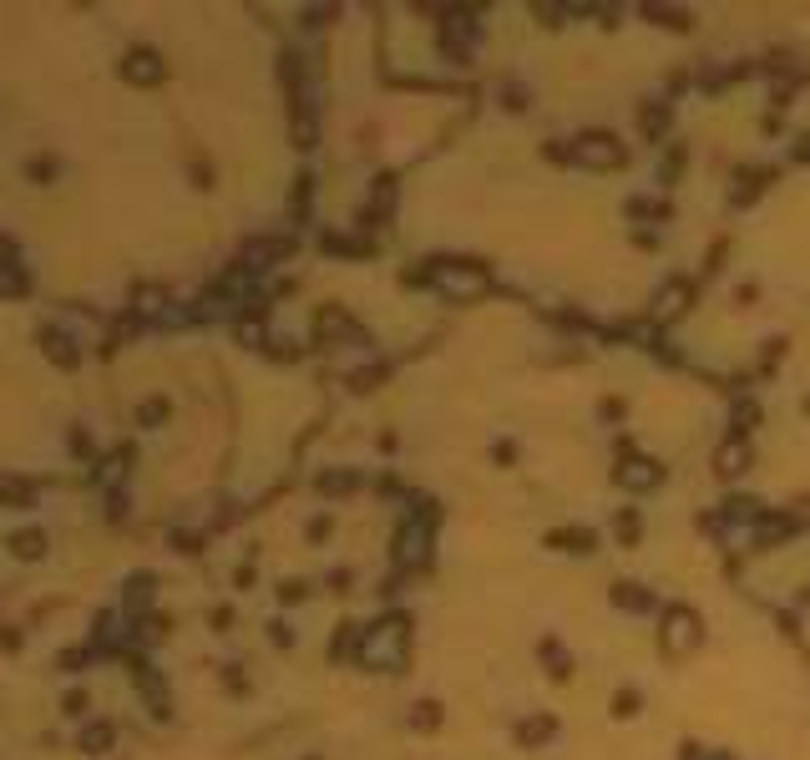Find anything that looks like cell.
<instances>
[{
  "label": "cell",
  "mask_w": 810,
  "mask_h": 760,
  "mask_svg": "<svg viewBox=\"0 0 810 760\" xmlns=\"http://www.w3.org/2000/svg\"><path fill=\"white\" fill-rule=\"evenodd\" d=\"M405 639H411V619L405 614H390V619H380L375 629H365V639H360V664H375V669H400L405 664Z\"/></svg>",
  "instance_id": "cell-1"
},
{
  "label": "cell",
  "mask_w": 810,
  "mask_h": 760,
  "mask_svg": "<svg viewBox=\"0 0 810 760\" xmlns=\"http://www.w3.org/2000/svg\"><path fill=\"white\" fill-rule=\"evenodd\" d=\"M699 614L694 608H684V603H674L669 614H664V629H659V644H664V654H689V649H699Z\"/></svg>",
  "instance_id": "cell-2"
},
{
  "label": "cell",
  "mask_w": 810,
  "mask_h": 760,
  "mask_svg": "<svg viewBox=\"0 0 810 760\" xmlns=\"http://www.w3.org/2000/svg\"><path fill=\"white\" fill-rule=\"evenodd\" d=\"M567 158L583 163V168H623V147H618V137H608V132H583Z\"/></svg>",
  "instance_id": "cell-3"
},
{
  "label": "cell",
  "mask_w": 810,
  "mask_h": 760,
  "mask_svg": "<svg viewBox=\"0 0 810 760\" xmlns=\"http://www.w3.org/2000/svg\"><path fill=\"white\" fill-rule=\"evenodd\" d=\"M431 279H436L446 294H456V299H476V294H486V274H481L476 264H436Z\"/></svg>",
  "instance_id": "cell-4"
},
{
  "label": "cell",
  "mask_w": 810,
  "mask_h": 760,
  "mask_svg": "<svg viewBox=\"0 0 810 760\" xmlns=\"http://www.w3.org/2000/svg\"><path fill=\"white\" fill-rule=\"evenodd\" d=\"M122 76H127L132 87H157L162 76H168V66H162V56H157V51L137 46V51H127V56H122Z\"/></svg>",
  "instance_id": "cell-5"
},
{
  "label": "cell",
  "mask_w": 810,
  "mask_h": 760,
  "mask_svg": "<svg viewBox=\"0 0 810 760\" xmlns=\"http://www.w3.org/2000/svg\"><path fill=\"white\" fill-rule=\"evenodd\" d=\"M289 249H294V239H254V244H243L238 269H243V274H259V269H269V264L289 259Z\"/></svg>",
  "instance_id": "cell-6"
},
{
  "label": "cell",
  "mask_w": 810,
  "mask_h": 760,
  "mask_svg": "<svg viewBox=\"0 0 810 760\" xmlns=\"http://www.w3.org/2000/svg\"><path fill=\"white\" fill-rule=\"evenodd\" d=\"M613 482L628 487V492H648V487H659V482H664V467H654L648 456H628V462L613 467Z\"/></svg>",
  "instance_id": "cell-7"
},
{
  "label": "cell",
  "mask_w": 810,
  "mask_h": 760,
  "mask_svg": "<svg viewBox=\"0 0 810 760\" xmlns=\"http://www.w3.org/2000/svg\"><path fill=\"white\" fill-rule=\"evenodd\" d=\"M689 299H694V284H689V279H669L664 294H659V304H654V320H659V325L679 320V315L689 310Z\"/></svg>",
  "instance_id": "cell-8"
},
{
  "label": "cell",
  "mask_w": 810,
  "mask_h": 760,
  "mask_svg": "<svg viewBox=\"0 0 810 760\" xmlns=\"http://www.w3.org/2000/svg\"><path fill=\"white\" fill-rule=\"evenodd\" d=\"M36 340H41V350H46V355H51V360H56L61 370H71V365H81V345H76V340H71L66 330H56V325H46V330H41Z\"/></svg>",
  "instance_id": "cell-9"
},
{
  "label": "cell",
  "mask_w": 810,
  "mask_h": 760,
  "mask_svg": "<svg viewBox=\"0 0 810 760\" xmlns=\"http://www.w3.org/2000/svg\"><path fill=\"white\" fill-rule=\"evenodd\" d=\"M745 467H750V446H745L740 436L724 441V446L714 451V472H719V477H740Z\"/></svg>",
  "instance_id": "cell-10"
},
{
  "label": "cell",
  "mask_w": 810,
  "mask_h": 760,
  "mask_svg": "<svg viewBox=\"0 0 810 760\" xmlns=\"http://www.w3.org/2000/svg\"><path fill=\"white\" fill-rule=\"evenodd\" d=\"M613 608H628V614H648V608H654V593H643L638 583H613Z\"/></svg>",
  "instance_id": "cell-11"
},
{
  "label": "cell",
  "mask_w": 810,
  "mask_h": 760,
  "mask_svg": "<svg viewBox=\"0 0 810 760\" xmlns=\"http://www.w3.org/2000/svg\"><path fill=\"white\" fill-rule=\"evenodd\" d=\"M395 558H400L405 568H411V563H426V527H416V522L405 527V532H400V553H395Z\"/></svg>",
  "instance_id": "cell-12"
},
{
  "label": "cell",
  "mask_w": 810,
  "mask_h": 760,
  "mask_svg": "<svg viewBox=\"0 0 810 760\" xmlns=\"http://www.w3.org/2000/svg\"><path fill=\"white\" fill-rule=\"evenodd\" d=\"M26 289H31V279H26L21 259H6V264H0V299H21Z\"/></svg>",
  "instance_id": "cell-13"
},
{
  "label": "cell",
  "mask_w": 810,
  "mask_h": 760,
  "mask_svg": "<svg viewBox=\"0 0 810 760\" xmlns=\"http://www.w3.org/2000/svg\"><path fill=\"white\" fill-rule=\"evenodd\" d=\"M11 553H16L21 563H36V558L46 553V532H41V527H26V532H16V538H11Z\"/></svg>",
  "instance_id": "cell-14"
},
{
  "label": "cell",
  "mask_w": 810,
  "mask_h": 760,
  "mask_svg": "<svg viewBox=\"0 0 810 760\" xmlns=\"http://www.w3.org/2000/svg\"><path fill=\"white\" fill-rule=\"evenodd\" d=\"M112 740H117V730L107 725V720H97V725H87V730H81V750H87V755H107L112 750Z\"/></svg>",
  "instance_id": "cell-15"
},
{
  "label": "cell",
  "mask_w": 810,
  "mask_h": 760,
  "mask_svg": "<svg viewBox=\"0 0 810 760\" xmlns=\"http://www.w3.org/2000/svg\"><path fill=\"white\" fill-rule=\"evenodd\" d=\"M552 730H557V725H552L547 715H537V720H522V725H517V740H522V745H542V740H552Z\"/></svg>",
  "instance_id": "cell-16"
},
{
  "label": "cell",
  "mask_w": 810,
  "mask_h": 760,
  "mask_svg": "<svg viewBox=\"0 0 810 760\" xmlns=\"http://www.w3.org/2000/svg\"><path fill=\"white\" fill-rule=\"evenodd\" d=\"M552 543H562L567 553H593V532H588V527H573V532H552Z\"/></svg>",
  "instance_id": "cell-17"
},
{
  "label": "cell",
  "mask_w": 810,
  "mask_h": 760,
  "mask_svg": "<svg viewBox=\"0 0 810 760\" xmlns=\"http://www.w3.org/2000/svg\"><path fill=\"white\" fill-rule=\"evenodd\" d=\"M411 725H416V730H436V725H441V705H436V700H421V705L411 710Z\"/></svg>",
  "instance_id": "cell-18"
},
{
  "label": "cell",
  "mask_w": 810,
  "mask_h": 760,
  "mask_svg": "<svg viewBox=\"0 0 810 760\" xmlns=\"http://www.w3.org/2000/svg\"><path fill=\"white\" fill-rule=\"evenodd\" d=\"M56 168H61L56 158H26V178H31V183H51Z\"/></svg>",
  "instance_id": "cell-19"
},
{
  "label": "cell",
  "mask_w": 810,
  "mask_h": 760,
  "mask_svg": "<svg viewBox=\"0 0 810 760\" xmlns=\"http://www.w3.org/2000/svg\"><path fill=\"white\" fill-rule=\"evenodd\" d=\"M380 380H385V370H380V365H365V370L350 375V391H375Z\"/></svg>",
  "instance_id": "cell-20"
},
{
  "label": "cell",
  "mask_w": 810,
  "mask_h": 760,
  "mask_svg": "<svg viewBox=\"0 0 810 760\" xmlns=\"http://www.w3.org/2000/svg\"><path fill=\"white\" fill-rule=\"evenodd\" d=\"M137 421H142V426H157V421H168V401H157V396H152V401H142Z\"/></svg>",
  "instance_id": "cell-21"
},
{
  "label": "cell",
  "mask_w": 810,
  "mask_h": 760,
  "mask_svg": "<svg viewBox=\"0 0 810 760\" xmlns=\"http://www.w3.org/2000/svg\"><path fill=\"white\" fill-rule=\"evenodd\" d=\"M350 487H355L350 472H324V477H319V492H350Z\"/></svg>",
  "instance_id": "cell-22"
},
{
  "label": "cell",
  "mask_w": 810,
  "mask_h": 760,
  "mask_svg": "<svg viewBox=\"0 0 810 760\" xmlns=\"http://www.w3.org/2000/svg\"><path fill=\"white\" fill-rule=\"evenodd\" d=\"M147 588H152V578H147V573H137V578L127 583V603H132V608H142V603H147Z\"/></svg>",
  "instance_id": "cell-23"
},
{
  "label": "cell",
  "mask_w": 810,
  "mask_h": 760,
  "mask_svg": "<svg viewBox=\"0 0 810 760\" xmlns=\"http://www.w3.org/2000/svg\"><path fill=\"white\" fill-rule=\"evenodd\" d=\"M664 122H669V112H664V107H659V112H654V107L643 112V132H648V137H659V132H664Z\"/></svg>",
  "instance_id": "cell-24"
},
{
  "label": "cell",
  "mask_w": 810,
  "mask_h": 760,
  "mask_svg": "<svg viewBox=\"0 0 810 760\" xmlns=\"http://www.w3.org/2000/svg\"><path fill=\"white\" fill-rule=\"evenodd\" d=\"M613 715H638V695H633V690L613 695Z\"/></svg>",
  "instance_id": "cell-25"
},
{
  "label": "cell",
  "mask_w": 810,
  "mask_h": 760,
  "mask_svg": "<svg viewBox=\"0 0 810 760\" xmlns=\"http://www.w3.org/2000/svg\"><path fill=\"white\" fill-rule=\"evenodd\" d=\"M71 451L76 456H92V436L87 431H71Z\"/></svg>",
  "instance_id": "cell-26"
},
{
  "label": "cell",
  "mask_w": 810,
  "mask_h": 760,
  "mask_svg": "<svg viewBox=\"0 0 810 760\" xmlns=\"http://www.w3.org/2000/svg\"><path fill=\"white\" fill-rule=\"evenodd\" d=\"M618 532H623V543H633V538H638V517H633V512H623V522H618Z\"/></svg>",
  "instance_id": "cell-27"
},
{
  "label": "cell",
  "mask_w": 810,
  "mask_h": 760,
  "mask_svg": "<svg viewBox=\"0 0 810 760\" xmlns=\"http://www.w3.org/2000/svg\"><path fill=\"white\" fill-rule=\"evenodd\" d=\"M279 598H284V603H294V598H304V583H284V588H279Z\"/></svg>",
  "instance_id": "cell-28"
},
{
  "label": "cell",
  "mask_w": 810,
  "mask_h": 760,
  "mask_svg": "<svg viewBox=\"0 0 810 760\" xmlns=\"http://www.w3.org/2000/svg\"><path fill=\"white\" fill-rule=\"evenodd\" d=\"M87 710V695H66V715H81Z\"/></svg>",
  "instance_id": "cell-29"
},
{
  "label": "cell",
  "mask_w": 810,
  "mask_h": 760,
  "mask_svg": "<svg viewBox=\"0 0 810 760\" xmlns=\"http://www.w3.org/2000/svg\"><path fill=\"white\" fill-rule=\"evenodd\" d=\"M699 760H735V755H724V750H709V755H704V750H699Z\"/></svg>",
  "instance_id": "cell-30"
},
{
  "label": "cell",
  "mask_w": 810,
  "mask_h": 760,
  "mask_svg": "<svg viewBox=\"0 0 810 760\" xmlns=\"http://www.w3.org/2000/svg\"><path fill=\"white\" fill-rule=\"evenodd\" d=\"M805 603H810V588H805Z\"/></svg>",
  "instance_id": "cell-31"
}]
</instances>
